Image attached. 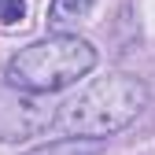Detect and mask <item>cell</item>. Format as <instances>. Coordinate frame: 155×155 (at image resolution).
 <instances>
[{"label":"cell","mask_w":155,"mask_h":155,"mask_svg":"<svg viewBox=\"0 0 155 155\" xmlns=\"http://www.w3.org/2000/svg\"><path fill=\"white\" fill-rule=\"evenodd\" d=\"M96 0H52L48 8V26L52 30H67L70 22H78V18H85L92 11Z\"/></svg>","instance_id":"cell-3"},{"label":"cell","mask_w":155,"mask_h":155,"mask_svg":"<svg viewBox=\"0 0 155 155\" xmlns=\"http://www.w3.org/2000/svg\"><path fill=\"white\" fill-rule=\"evenodd\" d=\"M96 67V48L74 33H52L8 63V81L26 92H59Z\"/></svg>","instance_id":"cell-2"},{"label":"cell","mask_w":155,"mask_h":155,"mask_svg":"<svg viewBox=\"0 0 155 155\" xmlns=\"http://www.w3.org/2000/svg\"><path fill=\"white\" fill-rule=\"evenodd\" d=\"M148 104V89L140 78L129 74H107L96 78L89 89L59 107L55 114V133H70L78 140H104L111 133L126 129Z\"/></svg>","instance_id":"cell-1"},{"label":"cell","mask_w":155,"mask_h":155,"mask_svg":"<svg viewBox=\"0 0 155 155\" xmlns=\"http://www.w3.org/2000/svg\"><path fill=\"white\" fill-rule=\"evenodd\" d=\"M22 15H26V4H22V0H0V22H4V26L22 22Z\"/></svg>","instance_id":"cell-5"},{"label":"cell","mask_w":155,"mask_h":155,"mask_svg":"<svg viewBox=\"0 0 155 155\" xmlns=\"http://www.w3.org/2000/svg\"><path fill=\"white\" fill-rule=\"evenodd\" d=\"M100 151H104L100 140H55L45 148H33L26 155H100Z\"/></svg>","instance_id":"cell-4"}]
</instances>
